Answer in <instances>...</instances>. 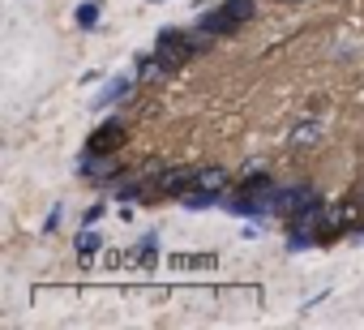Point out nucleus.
<instances>
[{
	"mask_svg": "<svg viewBox=\"0 0 364 330\" xmlns=\"http://www.w3.org/2000/svg\"><path fill=\"white\" fill-rule=\"evenodd\" d=\"M154 249H159V232H146V236H141V249L133 253L137 266H154Z\"/></svg>",
	"mask_w": 364,
	"mask_h": 330,
	"instance_id": "nucleus-13",
	"label": "nucleus"
},
{
	"mask_svg": "<svg viewBox=\"0 0 364 330\" xmlns=\"http://www.w3.org/2000/svg\"><path fill=\"white\" fill-rule=\"evenodd\" d=\"M317 133H321V124H317V120H304V124L291 129V146H313Z\"/></svg>",
	"mask_w": 364,
	"mask_h": 330,
	"instance_id": "nucleus-12",
	"label": "nucleus"
},
{
	"mask_svg": "<svg viewBox=\"0 0 364 330\" xmlns=\"http://www.w3.org/2000/svg\"><path fill=\"white\" fill-rule=\"evenodd\" d=\"M99 219H103V202H95V206H90V211L82 215V228H95Z\"/></svg>",
	"mask_w": 364,
	"mask_h": 330,
	"instance_id": "nucleus-15",
	"label": "nucleus"
},
{
	"mask_svg": "<svg viewBox=\"0 0 364 330\" xmlns=\"http://www.w3.org/2000/svg\"><path fill=\"white\" fill-rule=\"evenodd\" d=\"M154 73H163L159 56H154V52H141V56L133 60V78H137V82H146V78H154Z\"/></svg>",
	"mask_w": 364,
	"mask_h": 330,
	"instance_id": "nucleus-11",
	"label": "nucleus"
},
{
	"mask_svg": "<svg viewBox=\"0 0 364 330\" xmlns=\"http://www.w3.org/2000/svg\"><path fill=\"white\" fill-rule=\"evenodd\" d=\"M206 48H210V35H206V31H176V26H163L159 39H154V56H159L163 73L189 65V60L202 56Z\"/></svg>",
	"mask_w": 364,
	"mask_h": 330,
	"instance_id": "nucleus-1",
	"label": "nucleus"
},
{
	"mask_svg": "<svg viewBox=\"0 0 364 330\" xmlns=\"http://www.w3.org/2000/svg\"><path fill=\"white\" fill-rule=\"evenodd\" d=\"M189 189H198V168H163V163H154V193L185 198Z\"/></svg>",
	"mask_w": 364,
	"mask_h": 330,
	"instance_id": "nucleus-3",
	"label": "nucleus"
},
{
	"mask_svg": "<svg viewBox=\"0 0 364 330\" xmlns=\"http://www.w3.org/2000/svg\"><path fill=\"white\" fill-rule=\"evenodd\" d=\"M180 206L185 211H215V206H223V189H189L180 198Z\"/></svg>",
	"mask_w": 364,
	"mask_h": 330,
	"instance_id": "nucleus-7",
	"label": "nucleus"
},
{
	"mask_svg": "<svg viewBox=\"0 0 364 330\" xmlns=\"http://www.w3.org/2000/svg\"><path fill=\"white\" fill-rule=\"evenodd\" d=\"M154 5H167V0H154Z\"/></svg>",
	"mask_w": 364,
	"mask_h": 330,
	"instance_id": "nucleus-17",
	"label": "nucleus"
},
{
	"mask_svg": "<svg viewBox=\"0 0 364 330\" xmlns=\"http://www.w3.org/2000/svg\"><path fill=\"white\" fill-rule=\"evenodd\" d=\"M129 142V133H124V124L120 120H103L95 133H90V142H86V150H95V154H116L120 146Z\"/></svg>",
	"mask_w": 364,
	"mask_h": 330,
	"instance_id": "nucleus-5",
	"label": "nucleus"
},
{
	"mask_svg": "<svg viewBox=\"0 0 364 330\" xmlns=\"http://www.w3.org/2000/svg\"><path fill=\"white\" fill-rule=\"evenodd\" d=\"M99 14H103V9H99V0H82L77 14H73V22H77L82 31H95V26H99Z\"/></svg>",
	"mask_w": 364,
	"mask_h": 330,
	"instance_id": "nucleus-10",
	"label": "nucleus"
},
{
	"mask_svg": "<svg viewBox=\"0 0 364 330\" xmlns=\"http://www.w3.org/2000/svg\"><path fill=\"white\" fill-rule=\"evenodd\" d=\"M317 193L309 189V185H274V193H270V215H296L304 202H313Z\"/></svg>",
	"mask_w": 364,
	"mask_h": 330,
	"instance_id": "nucleus-4",
	"label": "nucleus"
},
{
	"mask_svg": "<svg viewBox=\"0 0 364 330\" xmlns=\"http://www.w3.org/2000/svg\"><path fill=\"white\" fill-rule=\"evenodd\" d=\"M198 189H228V168H219V163L198 168Z\"/></svg>",
	"mask_w": 364,
	"mask_h": 330,
	"instance_id": "nucleus-8",
	"label": "nucleus"
},
{
	"mask_svg": "<svg viewBox=\"0 0 364 330\" xmlns=\"http://www.w3.org/2000/svg\"><path fill=\"white\" fill-rule=\"evenodd\" d=\"M99 249H103V236H99L95 228H82V232H77V253H82V262H90Z\"/></svg>",
	"mask_w": 364,
	"mask_h": 330,
	"instance_id": "nucleus-9",
	"label": "nucleus"
},
{
	"mask_svg": "<svg viewBox=\"0 0 364 330\" xmlns=\"http://www.w3.org/2000/svg\"><path fill=\"white\" fill-rule=\"evenodd\" d=\"M283 5H300V0H283Z\"/></svg>",
	"mask_w": 364,
	"mask_h": 330,
	"instance_id": "nucleus-16",
	"label": "nucleus"
},
{
	"mask_svg": "<svg viewBox=\"0 0 364 330\" xmlns=\"http://www.w3.org/2000/svg\"><path fill=\"white\" fill-rule=\"evenodd\" d=\"M210 262H215L210 253H206V257H180V253H171V266H176V270H185V266H210Z\"/></svg>",
	"mask_w": 364,
	"mask_h": 330,
	"instance_id": "nucleus-14",
	"label": "nucleus"
},
{
	"mask_svg": "<svg viewBox=\"0 0 364 330\" xmlns=\"http://www.w3.org/2000/svg\"><path fill=\"white\" fill-rule=\"evenodd\" d=\"M129 90H133V78H107V86H103V90H99V95L90 99V107H95V112H103V107L120 103V99H124Z\"/></svg>",
	"mask_w": 364,
	"mask_h": 330,
	"instance_id": "nucleus-6",
	"label": "nucleus"
},
{
	"mask_svg": "<svg viewBox=\"0 0 364 330\" xmlns=\"http://www.w3.org/2000/svg\"><path fill=\"white\" fill-rule=\"evenodd\" d=\"M253 14H257V0H223L219 9H206V14L198 18V31H206L210 39H219V35H236Z\"/></svg>",
	"mask_w": 364,
	"mask_h": 330,
	"instance_id": "nucleus-2",
	"label": "nucleus"
}]
</instances>
